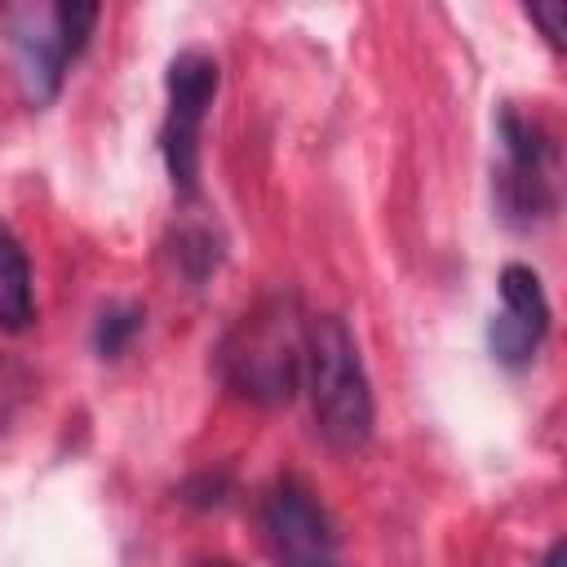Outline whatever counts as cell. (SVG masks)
Masks as SVG:
<instances>
[{
	"label": "cell",
	"mask_w": 567,
	"mask_h": 567,
	"mask_svg": "<svg viewBox=\"0 0 567 567\" xmlns=\"http://www.w3.org/2000/svg\"><path fill=\"white\" fill-rule=\"evenodd\" d=\"M306 390L315 408V425L328 447L359 452L372 439V385L359 359V341L346 328L341 315H315L306 319Z\"/></svg>",
	"instance_id": "obj_2"
},
{
	"label": "cell",
	"mask_w": 567,
	"mask_h": 567,
	"mask_svg": "<svg viewBox=\"0 0 567 567\" xmlns=\"http://www.w3.org/2000/svg\"><path fill=\"white\" fill-rule=\"evenodd\" d=\"M527 18L545 31V40L554 49H563V31H567V4L563 0H545V4H527Z\"/></svg>",
	"instance_id": "obj_11"
},
{
	"label": "cell",
	"mask_w": 567,
	"mask_h": 567,
	"mask_svg": "<svg viewBox=\"0 0 567 567\" xmlns=\"http://www.w3.org/2000/svg\"><path fill=\"white\" fill-rule=\"evenodd\" d=\"M217 368H221V381L248 403H261V408L288 403L306 368V319L297 297L275 292L257 301L248 315H239L217 346Z\"/></svg>",
	"instance_id": "obj_1"
},
{
	"label": "cell",
	"mask_w": 567,
	"mask_h": 567,
	"mask_svg": "<svg viewBox=\"0 0 567 567\" xmlns=\"http://www.w3.org/2000/svg\"><path fill=\"white\" fill-rule=\"evenodd\" d=\"M97 18H102V9H97L93 0H62V4H53V31H58L62 53H66L71 62L84 53V44H89Z\"/></svg>",
	"instance_id": "obj_9"
},
{
	"label": "cell",
	"mask_w": 567,
	"mask_h": 567,
	"mask_svg": "<svg viewBox=\"0 0 567 567\" xmlns=\"http://www.w3.org/2000/svg\"><path fill=\"white\" fill-rule=\"evenodd\" d=\"M217 84H221V66L208 49H182L168 62V75H164L168 111H164L159 146H164L168 177L182 195L199 190V133H204L208 106L217 97Z\"/></svg>",
	"instance_id": "obj_3"
},
{
	"label": "cell",
	"mask_w": 567,
	"mask_h": 567,
	"mask_svg": "<svg viewBox=\"0 0 567 567\" xmlns=\"http://www.w3.org/2000/svg\"><path fill=\"white\" fill-rule=\"evenodd\" d=\"M208 567H235V563H208Z\"/></svg>",
	"instance_id": "obj_13"
},
{
	"label": "cell",
	"mask_w": 567,
	"mask_h": 567,
	"mask_svg": "<svg viewBox=\"0 0 567 567\" xmlns=\"http://www.w3.org/2000/svg\"><path fill=\"white\" fill-rule=\"evenodd\" d=\"M137 328H142V310H137V306L106 310V315L97 319V350H102V354H120Z\"/></svg>",
	"instance_id": "obj_10"
},
{
	"label": "cell",
	"mask_w": 567,
	"mask_h": 567,
	"mask_svg": "<svg viewBox=\"0 0 567 567\" xmlns=\"http://www.w3.org/2000/svg\"><path fill=\"white\" fill-rule=\"evenodd\" d=\"M35 315V297H31V266L27 252L18 244V235L0 221V328L4 332H22Z\"/></svg>",
	"instance_id": "obj_8"
},
{
	"label": "cell",
	"mask_w": 567,
	"mask_h": 567,
	"mask_svg": "<svg viewBox=\"0 0 567 567\" xmlns=\"http://www.w3.org/2000/svg\"><path fill=\"white\" fill-rule=\"evenodd\" d=\"M549 332V301L540 288V275L532 266L509 261L501 270V315L492 323V354L501 363H527L540 346V337Z\"/></svg>",
	"instance_id": "obj_6"
},
{
	"label": "cell",
	"mask_w": 567,
	"mask_h": 567,
	"mask_svg": "<svg viewBox=\"0 0 567 567\" xmlns=\"http://www.w3.org/2000/svg\"><path fill=\"white\" fill-rule=\"evenodd\" d=\"M9 44H13V58H18V75L27 84V97L40 106L58 93L62 84V71L71 66V58L62 53V40L53 31V9L35 13H18L13 27H9Z\"/></svg>",
	"instance_id": "obj_7"
},
{
	"label": "cell",
	"mask_w": 567,
	"mask_h": 567,
	"mask_svg": "<svg viewBox=\"0 0 567 567\" xmlns=\"http://www.w3.org/2000/svg\"><path fill=\"white\" fill-rule=\"evenodd\" d=\"M261 536L275 567H337V532L323 501L301 478H279L261 496Z\"/></svg>",
	"instance_id": "obj_4"
},
{
	"label": "cell",
	"mask_w": 567,
	"mask_h": 567,
	"mask_svg": "<svg viewBox=\"0 0 567 567\" xmlns=\"http://www.w3.org/2000/svg\"><path fill=\"white\" fill-rule=\"evenodd\" d=\"M540 567H567V545L558 540V545H554V549L545 554V563H540Z\"/></svg>",
	"instance_id": "obj_12"
},
{
	"label": "cell",
	"mask_w": 567,
	"mask_h": 567,
	"mask_svg": "<svg viewBox=\"0 0 567 567\" xmlns=\"http://www.w3.org/2000/svg\"><path fill=\"white\" fill-rule=\"evenodd\" d=\"M501 146H505V164H501V208L514 226H536L558 208L554 195V142L549 133L518 115L514 106L501 111Z\"/></svg>",
	"instance_id": "obj_5"
}]
</instances>
